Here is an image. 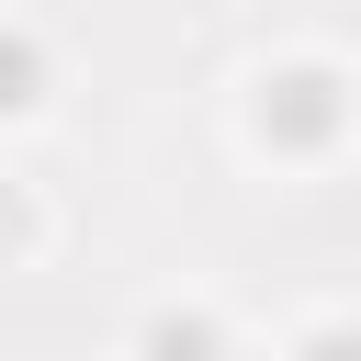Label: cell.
Segmentation results:
<instances>
[{"label": "cell", "instance_id": "6da1fadb", "mask_svg": "<svg viewBox=\"0 0 361 361\" xmlns=\"http://www.w3.org/2000/svg\"><path fill=\"white\" fill-rule=\"evenodd\" d=\"M23 79H34V56H23V45H0V102H34Z\"/></svg>", "mask_w": 361, "mask_h": 361}]
</instances>
